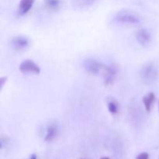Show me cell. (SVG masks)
<instances>
[{
    "label": "cell",
    "instance_id": "1",
    "mask_svg": "<svg viewBox=\"0 0 159 159\" xmlns=\"http://www.w3.org/2000/svg\"><path fill=\"white\" fill-rule=\"evenodd\" d=\"M113 22L121 26H135L142 22L141 16L130 9H121L113 15Z\"/></svg>",
    "mask_w": 159,
    "mask_h": 159
},
{
    "label": "cell",
    "instance_id": "2",
    "mask_svg": "<svg viewBox=\"0 0 159 159\" xmlns=\"http://www.w3.org/2000/svg\"><path fill=\"white\" fill-rule=\"evenodd\" d=\"M139 75L143 83L145 85H152L156 82L158 77V71L156 65L152 62L145 63L141 68Z\"/></svg>",
    "mask_w": 159,
    "mask_h": 159
},
{
    "label": "cell",
    "instance_id": "3",
    "mask_svg": "<svg viewBox=\"0 0 159 159\" xmlns=\"http://www.w3.org/2000/svg\"><path fill=\"white\" fill-rule=\"evenodd\" d=\"M102 65L103 63L91 57L85 58L82 62V67L85 71L89 74L94 75L100 74Z\"/></svg>",
    "mask_w": 159,
    "mask_h": 159
},
{
    "label": "cell",
    "instance_id": "4",
    "mask_svg": "<svg viewBox=\"0 0 159 159\" xmlns=\"http://www.w3.org/2000/svg\"><path fill=\"white\" fill-rule=\"evenodd\" d=\"M30 44V40L23 35L15 36L10 40V46L14 51H23L27 49Z\"/></svg>",
    "mask_w": 159,
    "mask_h": 159
},
{
    "label": "cell",
    "instance_id": "5",
    "mask_svg": "<svg viewBox=\"0 0 159 159\" xmlns=\"http://www.w3.org/2000/svg\"><path fill=\"white\" fill-rule=\"evenodd\" d=\"M20 71L23 74H35L39 75L40 73V68L37 64L30 59L23 61L20 65Z\"/></svg>",
    "mask_w": 159,
    "mask_h": 159
},
{
    "label": "cell",
    "instance_id": "6",
    "mask_svg": "<svg viewBox=\"0 0 159 159\" xmlns=\"http://www.w3.org/2000/svg\"><path fill=\"white\" fill-rule=\"evenodd\" d=\"M135 37L137 41L143 47H146L150 44L152 40V34L145 28L138 30L135 34Z\"/></svg>",
    "mask_w": 159,
    "mask_h": 159
},
{
    "label": "cell",
    "instance_id": "7",
    "mask_svg": "<svg viewBox=\"0 0 159 159\" xmlns=\"http://www.w3.org/2000/svg\"><path fill=\"white\" fill-rule=\"evenodd\" d=\"M100 74L102 75V78L104 79V83L106 85H111L115 79V76H116V71L113 68L109 66V65L103 64L102 67V70H101Z\"/></svg>",
    "mask_w": 159,
    "mask_h": 159
},
{
    "label": "cell",
    "instance_id": "8",
    "mask_svg": "<svg viewBox=\"0 0 159 159\" xmlns=\"http://www.w3.org/2000/svg\"><path fill=\"white\" fill-rule=\"evenodd\" d=\"M57 133H58V127H57V124H54V123L49 124L46 129L44 141L51 142L53 140L55 139V138L57 135Z\"/></svg>",
    "mask_w": 159,
    "mask_h": 159
},
{
    "label": "cell",
    "instance_id": "9",
    "mask_svg": "<svg viewBox=\"0 0 159 159\" xmlns=\"http://www.w3.org/2000/svg\"><path fill=\"white\" fill-rule=\"evenodd\" d=\"M35 0H20L19 4V12L21 15L27 13L33 7Z\"/></svg>",
    "mask_w": 159,
    "mask_h": 159
},
{
    "label": "cell",
    "instance_id": "10",
    "mask_svg": "<svg viewBox=\"0 0 159 159\" xmlns=\"http://www.w3.org/2000/svg\"><path fill=\"white\" fill-rule=\"evenodd\" d=\"M155 100V96L153 93H150L148 95H146L144 97H143V103H144V108H145L146 111L150 112L151 109H152V105H153L154 102Z\"/></svg>",
    "mask_w": 159,
    "mask_h": 159
},
{
    "label": "cell",
    "instance_id": "11",
    "mask_svg": "<svg viewBox=\"0 0 159 159\" xmlns=\"http://www.w3.org/2000/svg\"><path fill=\"white\" fill-rule=\"evenodd\" d=\"M97 0H74L73 6L76 9H85L96 3Z\"/></svg>",
    "mask_w": 159,
    "mask_h": 159
},
{
    "label": "cell",
    "instance_id": "12",
    "mask_svg": "<svg viewBox=\"0 0 159 159\" xmlns=\"http://www.w3.org/2000/svg\"><path fill=\"white\" fill-rule=\"evenodd\" d=\"M44 2L47 7L53 11L58 10L62 4L61 0H44Z\"/></svg>",
    "mask_w": 159,
    "mask_h": 159
},
{
    "label": "cell",
    "instance_id": "13",
    "mask_svg": "<svg viewBox=\"0 0 159 159\" xmlns=\"http://www.w3.org/2000/svg\"><path fill=\"white\" fill-rule=\"evenodd\" d=\"M107 107H108L109 112L111 114L115 115L118 113L119 105H118V102L114 99H113V98H111V99L107 101Z\"/></svg>",
    "mask_w": 159,
    "mask_h": 159
},
{
    "label": "cell",
    "instance_id": "14",
    "mask_svg": "<svg viewBox=\"0 0 159 159\" xmlns=\"http://www.w3.org/2000/svg\"><path fill=\"white\" fill-rule=\"evenodd\" d=\"M135 159H149V155L147 152H142L139 154Z\"/></svg>",
    "mask_w": 159,
    "mask_h": 159
},
{
    "label": "cell",
    "instance_id": "15",
    "mask_svg": "<svg viewBox=\"0 0 159 159\" xmlns=\"http://www.w3.org/2000/svg\"><path fill=\"white\" fill-rule=\"evenodd\" d=\"M6 79H6V77H4V78H1V80H0V81H1V86L2 87H3V85H4V82H6Z\"/></svg>",
    "mask_w": 159,
    "mask_h": 159
},
{
    "label": "cell",
    "instance_id": "16",
    "mask_svg": "<svg viewBox=\"0 0 159 159\" xmlns=\"http://www.w3.org/2000/svg\"><path fill=\"white\" fill-rule=\"evenodd\" d=\"M30 159H37V155L35 154H33L30 157Z\"/></svg>",
    "mask_w": 159,
    "mask_h": 159
},
{
    "label": "cell",
    "instance_id": "17",
    "mask_svg": "<svg viewBox=\"0 0 159 159\" xmlns=\"http://www.w3.org/2000/svg\"><path fill=\"white\" fill-rule=\"evenodd\" d=\"M100 159H110L109 157H102Z\"/></svg>",
    "mask_w": 159,
    "mask_h": 159
},
{
    "label": "cell",
    "instance_id": "18",
    "mask_svg": "<svg viewBox=\"0 0 159 159\" xmlns=\"http://www.w3.org/2000/svg\"><path fill=\"white\" fill-rule=\"evenodd\" d=\"M158 108H159V103H158Z\"/></svg>",
    "mask_w": 159,
    "mask_h": 159
}]
</instances>
